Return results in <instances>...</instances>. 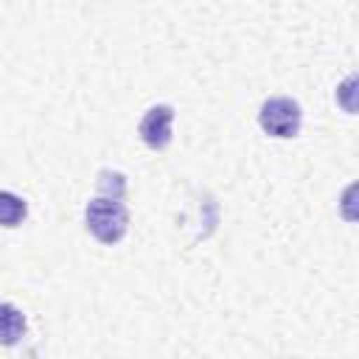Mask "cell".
Wrapping results in <instances>:
<instances>
[{
  "mask_svg": "<svg viewBox=\"0 0 359 359\" xmlns=\"http://www.w3.org/2000/svg\"><path fill=\"white\" fill-rule=\"evenodd\" d=\"M126 224H129V213L123 202H118V196L115 199L101 196L87 205V227L98 241L115 244L126 233Z\"/></svg>",
  "mask_w": 359,
  "mask_h": 359,
  "instance_id": "cell-1",
  "label": "cell"
},
{
  "mask_svg": "<svg viewBox=\"0 0 359 359\" xmlns=\"http://www.w3.org/2000/svg\"><path fill=\"white\" fill-rule=\"evenodd\" d=\"M261 129L272 137H292L300 129V107L292 98H269L258 112Z\"/></svg>",
  "mask_w": 359,
  "mask_h": 359,
  "instance_id": "cell-2",
  "label": "cell"
},
{
  "mask_svg": "<svg viewBox=\"0 0 359 359\" xmlns=\"http://www.w3.org/2000/svg\"><path fill=\"white\" fill-rule=\"evenodd\" d=\"M171 121H174V109L160 104V107H151L143 121H140V137L146 146L151 149H165L168 140H171Z\"/></svg>",
  "mask_w": 359,
  "mask_h": 359,
  "instance_id": "cell-3",
  "label": "cell"
},
{
  "mask_svg": "<svg viewBox=\"0 0 359 359\" xmlns=\"http://www.w3.org/2000/svg\"><path fill=\"white\" fill-rule=\"evenodd\" d=\"M337 101H339V107H342L345 112L359 115V73L348 76V79L337 87Z\"/></svg>",
  "mask_w": 359,
  "mask_h": 359,
  "instance_id": "cell-4",
  "label": "cell"
},
{
  "mask_svg": "<svg viewBox=\"0 0 359 359\" xmlns=\"http://www.w3.org/2000/svg\"><path fill=\"white\" fill-rule=\"evenodd\" d=\"M0 328H3V342H14V339L22 334V314H20L11 303H3Z\"/></svg>",
  "mask_w": 359,
  "mask_h": 359,
  "instance_id": "cell-5",
  "label": "cell"
},
{
  "mask_svg": "<svg viewBox=\"0 0 359 359\" xmlns=\"http://www.w3.org/2000/svg\"><path fill=\"white\" fill-rule=\"evenodd\" d=\"M0 199H3V202H0L3 224H6V227H14V224L25 216V202H22V199H17V196H14V194H8V191H6Z\"/></svg>",
  "mask_w": 359,
  "mask_h": 359,
  "instance_id": "cell-6",
  "label": "cell"
},
{
  "mask_svg": "<svg viewBox=\"0 0 359 359\" xmlns=\"http://www.w3.org/2000/svg\"><path fill=\"white\" fill-rule=\"evenodd\" d=\"M339 213L345 222H359V182L348 185L339 199Z\"/></svg>",
  "mask_w": 359,
  "mask_h": 359,
  "instance_id": "cell-7",
  "label": "cell"
}]
</instances>
